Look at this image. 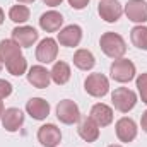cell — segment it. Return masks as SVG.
Listing matches in <instances>:
<instances>
[{"label":"cell","instance_id":"obj_27","mask_svg":"<svg viewBox=\"0 0 147 147\" xmlns=\"http://www.w3.org/2000/svg\"><path fill=\"white\" fill-rule=\"evenodd\" d=\"M69 3H70V7H72V9L80 10V9H84V7L89 3V0H69Z\"/></svg>","mask_w":147,"mask_h":147},{"label":"cell","instance_id":"obj_15","mask_svg":"<svg viewBox=\"0 0 147 147\" xmlns=\"http://www.w3.org/2000/svg\"><path fill=\"white\" fill-rule=\"evenodd\" d=\"M63 24V17L60 12L57 10H50V12H45L41 17H39V26L43 31L46 33H57Z\"/></svg>","mask_w":147,"mask_h":147},{"label":"cell","instance_id":"obj_33","mask_svg":"<svg viewBox=\"0 0 147 147\" xmlns=\"http://www.w3.org/2000/svg\"><path fill=\"white\" fill-rule=\"evenodd\" d=\"M110 147H121V146H115V144H113V146H110Z\"/></svg>","mask_w":147,"mask_h":147},{"label":"cell","instance_id":"obj_1","mask_svg":"<svg viewBox=\"0 0 147 147\" xmlns=\"http://www.w3.org/2000/svg\"><path fill=\"white\" fill-rule=\"evenodd\" d=\"M99 45H101V50L105 51V55L110 57V58H115V60L121 58L127 51V45H125L123 38L120 34H116V33H111V31L105 33L101 36Z\"/></svg>","mask_w":147,"mask_h":147},{"label":"cell","instance_id":"obj_4","mask_svg":"<svg viewBox=\"0 0 147 147\" xmlns=\"http://www.w3.org/2000/svg\"><path fill=\"white\" fill-rule=\"evenodd\" d=\"M110 74L116 82H128L135 77V65L127 58H118L111 63Z\"/></svg>","mask_w":147,"mask_h":147},{"label":"cell","instance_id":"obj_12","mask_svg":"<svg viewBox=\"0 0 147 147\" xmlns=\"http://www.w3.org/2000/svg\"><path fill=\"white\" fill-rule=\"evenodd\" d=\"M80 39H82V29L77 24H70L58 33V43L62 46H67V48L77 46L80 43Z\"/></svg>","mask_w":147,"mask_h":147},{"label":"cell","instance_id":"obj_2","mask_svg":"<svg viewBox=\"0 0 147 147\" xmlns=\"http://www.w3.org/2000/svg\"><path fill=\"white\" fill-rule=\"evenodd\" d=\"M111 103H113L115 110L121 111V113H128L137 105V94L127 87H118L111 94Z\"/></svg>","mask_w":147,"mask_h":147},{"label":"cell","instance_id":"obj_29","mask_svg":"<svg viewBox=\"0 0 147 147\" xmlns=\"http://www.w3.org/2000/svg\"><path fill=\"white\" fill-rule=\"evenodd\" d=\"M46 5H50V7H57V5H60L63 0H43Z\"/></svg>","mask_w":147,"mask_h":147},{"label":"cell","instance_id":"obj_9","mask_svg":"<svg viewBox=\"0 0 147 147\" xmlns=\"http://www.w3.org/2000/svg\"><path fill=\"white\" fill-rule=\"evenodd\" d=\"M24 123V113L17 108H7L2 115V125L7 132H17Z\"/></svg>","mask_w":147,"mask_h":147},{"label":"cell","instance_id":"obj_26","mask_svg":"<svg viewBox=\"0 0 147 147\" xmlns=\"http://www.w3.org/2000/svg\"><path fill=\"white\" fill-rule=\"evenodd\" d=\"M10 94H12V86H10V82L0 79V99H3V98H7V96H10Z\"/></svg>","mask_w":147,"mask_h":147},{"label":"cell","instance_id":"obj_28","mask_svg":"<svg viewBox=\"0 0 147 147\" xmlns=\"http://www.w3.org/2000/svg\"><path fill=\"white\" fill-rule=\"evenodd\" d=\"M140 125H142V130L147 134V111L142 113V118H140Z\"/></svg>","mask_w":147,"mask_h":147},{"label":"cell","instance_id":"obj_10","mask_svg":"<svg viewBox=\"0 0 147 147\" xmlns=\"http://www.w3.org/2000/svg\"><path fill=\"white\" fill-rule=\"evenodd\" d=\"M116 137L121 142H132L137 137V125L132 118H120L116 121Z\"/></svg>","mask_w":147,"mask_h":147},{"label":"cell","instance_id":"obj_21","mask_svg":"<svg viewBox=\"0 0 147 147\" xmlns=\"http://www.w3.org/2000/svg\"><path fill=\"white\" fill-rule=\"evenodd\" d=\"M96 60H94V55L89 51V50H77L75 55H74V65L80 70H91L94 67Z\"/></svg>","mask_w":147,"mask_h":147},{"label":"cell","instance_id":"obj_3","mask_svg":"<svg viewBox=\"0 0 147 147\" xmlns=\"http://www.w3.org/2000/svg\"><path fill=\"white\" fill-rule=\"evenodd\" d=\"M84 89L87 94H91L94 98H103L110 91V82L103 74H91V75H87V79L84 82Z\"/></svg>","mask_w":147,"mask_h":147},{"label":"cell","instance_id":"obj_13","mask_svg":"<svg viewBox=\"0 0 147 147\" xmlns=\"http://www.w3.org/2000/svg\"><path fill=\"white\" fill-rule=\"evenodd\" d=\"M125 14L134 22H146L147 21V3L144 0H128L125 5Z\"/></svg>","mask_w":147,"mask_h":147},{"label":"cell","instance_id":"obj_25","mask_svg":"<svg viewBox=\"0 0 147 147\" xmlns=\"http://www.w3.org/2000/svg\"><path fill=\"white\" fill-rule=\"evenodd\" d=\"M137 87H139V92H140L142 101L147 105V74H140L137 77Z\"/></svg>","mask_w":147,"mask_h":147},{"label":"cell","instance_id":"obj_34","mask_svg":"<svg viewBox=\"0 0 147 147\" xmlns=\"http://www.w3.org/2000/svg\"><path fill=\"white\" fill-rule=\"evenodd\" d=\"M0 72H2V62H0Z\"/></svg>","mask_w":147,"mask_h":147},{"label":"cell","instance_id":"obj_7","mask_svg":"<svg viewBox=\"0 0 147 147\" xmlns=\"http://www.w3.org/2000/svg\"><path fill=\"white\" fill-rule=\"evenodd\" d=\"M58 55V46L57 41L53 38H46L43 39L36 48V58L41 63H51Z\"/></svg>","mask_w":147,"mask_h":147},{"label":"cell","instance_id":"obj_22","mask_svg":"<svg viewBox=\"0 0 147 147\" xmlns=\"http://www.w3.org/2000/svg\"><path fill=\"white\" fill-rule=\"evenodd\" d=\"M130 39H132L134 46H137L140 50H147V28L146 26H135L130 31Z\"/></svg>","mask_w":147,"mask_h":147},{"label":"cell","instance_id":"obj_23","mask_svg":"<svg viewBox=\"0 0 147 147\" xmlns=\"http://www.w3.org/2000/svg\"><path fill=\"white\" fill-rule=\"evenodd\" d=\"M9 17L14 22H26L29 19V9L26 5H14L9 10Z\"/></svg>","mask_w":147,"mask_h":147},{"label":"cell","instance_id":"obj_18","mask_svg":"<svg viewBox=\"0 0 147 147\" xmlns=\"http://www.w3.org/2000/svg\"><path fill=\"white\" fill-rule=\"evenodd\" d=\"M91 118H92L99 127H108L111 121H113V110H111L108 105L98 103V105H94L92 110H91Z\"/></svg>","mask_w":147,"mask_h":147},{"label":"cell","instance_id":"obj_6","mask_svg":"<svg viewBox=\"0 0 147 147\" xmlns=\"http://www.w3.org/2000/svg\"><path fill=\"white\" fill-rule=\"evenodd\" d=\"M38 140L41 142V146L45 147H57L62 140V134L60 128L53 123H46L43 127H39L38 130Z\"/></svg>","mask_w":147,"mask_h":147},{"label":"cell","instance_id":"obj_30","mask_svg":"<svg viewBox=\"0 0 147 147\" xmlns=\"http://www.w3.org/2000/svg\"><path fill=\"white\" fill-rule=\"evenodd\" d=\"M3 19H5V16H3V10L0 9V26H2V22H3Z\"/></svg>","mask_w":147,"mask_h":147},{"label":"cell","instance_id":"obj_19","mask_svg":"<svg viewBox=\"0 0 147 147\" xmlns=\"http://www.w3.org/2000/svg\"><path fill=\"white\" fill-rule=\"evenodd\" d=\"M79 135L86 140V142H94L98 140L99 137V125L89 116V118H84L79 125Z\"/></svg>","mask_w":147,"mask_h":147},{"label":"cell","instance_id":"obj_8","mask_svg":"<svg viewBox=\"0 0 147 147\" xmlns=\"http://www.w3.org/2000/svg\"><path fill=\"white\" fill-rule=\"evenodd\" d=\"M98 12H99L101 19H105L106 22H116L121 17L123 9H121L118 0H101L99 7H98Z\"/></svg>","mask_w":147,"mask_h":147},{"label":"cell","instance_id":"obj_17","mask_svg":"<svg viewBox=\"0 0 147 147\" xmlns=\"http://www.w3.org/2000/svg\"><path fill=\"white\" fill-rule=\"evenodd\" d=\"M26 111L34 118V120H45L50 115V105L48 101H45L43 98H33L28 101Z\"/></svg>","mask_w":147,"mask_h":147},{"label":"cell","instance_id":"obj_24","mask_svg":"<svg viewBox=\"0 0 147 147\" xmlns=\"http://www.w3.org/2000/svg\"><path fill=\"white\" fill-rule=\"evenodd\" d=\"M5 67H7L9 74H12V75H22V74L26 72V69H28V62H26V58L21 55V57H17L16 60H12L10 63H7Z\"/></svg>","mask_w":147,"mask_h":147},{"label":"cell","instance_id":"obj_14","mask_svg":"<svg viewBox=\"0 0 147 147\" xmlns=\"http://www.w3.org/2000/svg\"><path fill=\"white\" fill-rule=\"evenodd\" d=\"M28 80H29V84H33L38 89H45V87L50 86L51 74L48 72L45 67H41V65H34L28 72Z\"/></svg>","mask_w":147,"mask_h":147},{"label":"cell","instance_id":"obj_16","mask_svg":"<svg viewBox=\"0 0 147 147\" xmlns=\"http://www.w3.org/2000/svg\"><path fill=\"white\" fill-rule=\"evenodd\" d=\"M21 46L14 39H2L0 41V62L2 63H10L17 57H21Z\"/></svg>","mask_w":147,"mask_h":147},{"label":"cell","instance_id":"obj_31","mask_svg":"<svg viewBox=\"0 0 147 147\" xmlns=\"http://www.w3.org/2000/svg\"><path fill=\"white\" fill-rule=\"evenodd\" d=\"M17 2H21V3H33L34 0H17Z\"/></svg>","mask_w":147,"mask_h":147},{"label":"cell","instance_id":"obj_32","mask_svg":"<svg viewBox=\"0 0 147 147\" xmlns=\"http://www.w3.org/2000/svg\"><path fill=\"white\" fill-rule=\"evenodd\" d=\"M2 115H3V103L0 101V118H2Z\"/></svg>","mask_w":147,"mask_h":147},{"label":"cell","instance_id":"obj_5","mask_svg":"<svg viewBox=\"0 0 147 147\" xmlns=\"http://www.w3.org/2000/svg\"><path fill=\"white\" fill-rule=\"evenodd\" d=\"M57 118L65 123V125H74L80 120V111L79 106L74 103L72 99H63L57 106Z\"/></svg>","mask_w":147,"mask_h":147},{"label":"cell","instance_id":"obj_20","mask_svg":"<svg viewBox=\"0 0 147 147\" xmlns=\"http://www.w3.org/2000/svg\"><path fill=\"white\" fill-rule=\"evenodd\" d=\"M50 74H51V80H53L55 84L63 86V84H67L69 79H70V67H69L67 62H57V63L53 65V69H51Z\"/></svg>","mask_w":147,"mask_h":147},{"label":"cell","instance_id":"obj_11","mask_svg":"<svg viewBox=\"0 0 147 147\" xmlns=\"http://www.w3.org/2000/svg\"><path fill=\"white\" fill-rule=\"evenodd\" d=\"M12 39L19 45V46H33V43L38 41V31L34 28H29V26H21V28H16L12 29Z\"/></svg>","mask_w":147,"mask_h":147}]
</instances>
